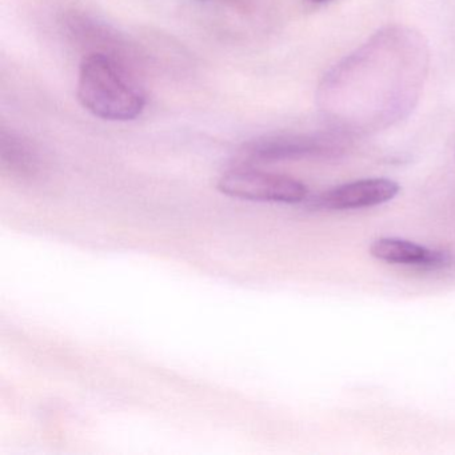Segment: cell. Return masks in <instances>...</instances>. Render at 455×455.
<instances>
[{"label": "cell", "mask_w": 455, "mask_h": 455, "mask_svg": "<svg viewBox=\"0 0 455 455\" xmlns=\"http://www.w3.org/2000/svg\"><path fill=\"white\" fill-rule=\"evenodd\" d=\"M430 52L419 31L387 26L335 65L319 84L316 105L335 132L371 135L406 119L419 102Z\"/></svg>", "instance_id": "1"}, {"label": "cell", "mask_w": 455, "mask_h": 455, "mask_svg": "<svg viewBox=\"0 0 455 455\" xmlns=\"http://www.w3.org/2000/svg\"><path fill=\"white\" fill-rule=\"evenodd\" d=\"M132 71L110 55H84L76 86L79 102L103 121H134L145 110L146 94Z\"/></svg>", "instance_id": "2"}, {"label": "cell", "mask_w": 455, "mask_h": 455, "mask_svg": "<svg viewBox=\"0 0 455 455\" xmlns=\"http://www.w3.org/2000/svg\"><path fill=\"white\" fill-rule=\"evenodd\" d=\"M348 150L347 135L338 132H284V134L267 135L252 140L244 146V158L254 162L300 161V159H334L342 158Z\"/></svg>", "instance_id": "3"}, {"label": "cell", "mask_w": 455, "mask_h": 455, "mask_svg": "<svg viewBox=\"0 0 455 455\" xmlns=\"http://www.w3.org/2000/svg\"><path fill=\"white\" fill-rule=\"evenodd\" d=\"M218 190L231 198L265 204H302L307 201V188L287 175L254 169H235L226 172Z\"/></svg>", "instance_id": "4"}, {"label": "cell", "mask_w": 455, "mask_h": 455, "mask_svg": "<svg viewBox=\"0 0 455 455\" xmlns=\"http://www.w3.org/2000/svg\"><path fill=\"white\" fill-rule=\"evenodd\" d=\"M399 190L398 183L385 178L355 180L307 198V206L327 212L366 209L387 204L398 196Z\"/></svg>", "instance_id": "5"}, {"label": "cell", "mask_w": 455, "mask_h": 455, "mask_svg": "<svg viewBox=\"0 0 455 455\" xmlns=\"http://www.w3.org/2000/svg\"><path fill=\"white\" fill-rule=\"evenodd\" d=\"M66 26L76 44L90 50L87 54L100 52L110 55L134 68L132 63L134 62L135 55H132L129 44L105 23L92 20L87 15L73 14L68 18Z\"/></svg>", "instance_id": "6"}, {"label": "cell", "mask_w": 455, "mask_h": 455, "mask_svg": "<svg viewBox=\"0 0 455 455\" xmlns=\"http://www.w3.org/2000/svg\"><path fill=\"white\" fill-rule=\"evenodd\" d=\"M370 254L391 265L412 266L441 270L452 265V257L441 250L428 249L401 238H379L370 247Z\"/></svg>", "instance_id": "7"}, {"label": "cell", "mask_w": 455, "mask_h": 455, "mask_svg": "<svg viewBox=\"0 0 455 455\" xmlns=\"http://www.w3.org/2000/svg\"><path fill=\"white\" fill-rule=\"evenodd\" d=\"M0 159L7 172L22 180H31L41 172L42 161L38 151L28 140L14 132H2Z\"/></svg>", "instance_id": "8"}, {"label": "cell", "mask_w": 455, "mask_h": 455, "mask_svg": "<svg viewBox=\"0 0 455 455\" xmlns=\"http://www.w3.org/2000/svg\"><path fill=\"white\" fill-rule=\"evenodd\" d=\"M218 2L235 10V12H242V14L251 12L257 4V0H218Z\"/></svg>", "instance_id": "9"}, {"label": "cell", "mask_w": 455, "mask_h": 455, "mask_svg": "<svg viewBox=\"0 0 455 455\" xmlns=\"http://www.w3.org/2000/svg\"><path fill=\"white\" fill-rule=\"evenodd\" d=\"M310 2H313V4H327V2H330V0H310Z\"/></svg>", "instance_id": "10"}]
</instances>
